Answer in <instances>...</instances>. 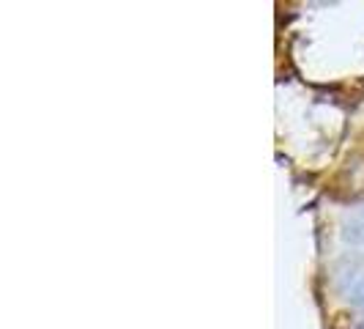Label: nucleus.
Segmentation results:
<instances>
[{"label": "nucleus", "instance_id": "f257e3e1", "mask_svg": "<svg viewBox=\"0 0 364 329\" xmlns=\"http://www.w3.org/2000/svg\"><path fill=\"white\" fill-rule=\"evenodd\" d=\"M350 302L364 313V280L359 283V286H353V291H350Z\"/></svg>", "mask_w": 364, "mask_h": 329}, {"label": "nucleus", "instance_id": "f03ea898", "mask_svg": "<svg viewBox=\"0 0 364 329\" xmlns=\"http://www.w3.org/2000/svg\"><path fill=\"white\" fill-rule=\"evenodd\" d=\"M348 239H350V241H356V244H364V222L362 225H353V228H350V234H348Z\"/></svg>", "mask_w": 364, "mask_h": 329}, {"label": "nucleus", "instance_id": "7ed1b4c3", "mask_svg": "<svg viewBox=\"0 0 364 329\" xmlns=\"http://www.w3.org/2000/svg\"><path fill=\"white\" fill-rule=\"evenodd\" d=\"M353 329H364V318H362V321H359V324H356Z\"/></svg>", "mask_w": 364, "mask_h": 329}]
</instances>
